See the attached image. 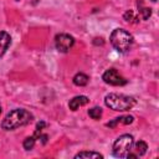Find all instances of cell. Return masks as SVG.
Returning <instances> with one entry per match:
<instances>
[{"label":"cell","instance_id":"obj_14","mask_svg":"<svg viewBox=\"0 0 159 159\" xmlns=\"http://www.w3.org/2000/svg\"><path fill=\"white\" fill-rule=\"evenodd\" d=\"M35 143H36V137H35V135L27 137V138H25V140H24V143H22V147H24L25 150H31V149L34 148Z\"/></svg>","mask_w":159,"mask_h":159},{"label":"cell","instance_id":"obj_6","mask_svg":"<svg viewBox=\"0 0 159 159\" xmlns=\"http://www.w3.org/2000/svg\"><path fill=\"white\" fill-rule=\"evenodd\" d=\"M102 80L107 83V84H112V86H123L127 83V80L119 75V72L116 68H109L107 70L103 75H102Z\"/></svg>","mask_w":159,"mask_h":159},{"label":"cell","instance_id":"obj_2","mask_svg":"<svg viewBox=\"0 0 159 159\" xmlns=\"http://www.w3.org/2000/svg\"><path fill=\"white\" fill-rule=\"evenodd\" d=\"M104 104L113 111L117 112H124L129 111L134 107L135 99L130 96L125 94H118V93H109L104 97Z\"/></svg>","mask_w":159,"mask_h":159},{"label":"cell","instance_id":"obj_8","mask_svg":"<svg viewBox=\"0 0 159 159\" xmlns=\"http://www.w3.org/2000/svg\"><path fill=\"white\" fill-rule=\"evenodd\" d=\"M11 43V37L6 31H0V57L6 52Z\"/></svg>","mask_w":159,"mask_h":159},{"label":"cell","instance_id":"obj_9","mask_svg":"<svg viewBox=\"0 0 159 159\" xmlns=\"http://www.w3.org/2000/svg\"><path fill=\"white\" fill-rule=\"evenodd\" d=\"M133 120H134V117L133 116H122V117H117L113 120L108 122L106 125L109 127V128H114L119 123L120 124H130V123H133Z\"/></svg>","mask_w":159,"mask_h":159},{"label":"cell","instance_id":"obj_13","mask_svg":"<svg viewBox=\"0 0 159 159\" xmlns=\"http://www.w3.org/2000/svg\"><path fill=\"white\" fill-rule=\"evenodd\" d=\"M88 116H89L92 119L98 120V119L102 117V108H101V107H93V108L88 109Z\"/></svg>","mask_w":159,"mask_h":159},{"label":"cell","instance_id":"obj_18","mask_svg":"<svg viewBox=\"0 0 159 159\" xmlns=\"http://www.w3.org/2000/svg\"><path fill=\"white\" fill-rule=\"evenodd\" d=\"M152 1H154V2H155V1H157V0H152Z\"/></svg>","mask_w":159,"mask_h":159},{"label":"cell","instance_id":"obj_5","mask_svg":"<svg viewBox=\"0 0 159 159\" xmlns=\"http://www.w3.org/2000/svg\"><path fill=\"white\" fill-rule=\"evenodd\" d=\"M75 45V39L68 34H58L55 37V46L60 52H67Z\"/></svg>","mask_w":159,"mask_h":159},{"label":"cell","instance_id":"obj_7","mask_svg":"<svg viewBox=\"0 0 159 159\" xmlns=\"http://www.w3.org/2000/svg\"><path fill=\"white\" fill-rule=\"evenodd\" d=\"M88 102H89V99H88L86 96H76V97H73V98L70 101L68 107H70L71 111H77L80 107L86 106Z\"/></svg>","mask_w":159,"mask_h":159},{"label":"cell","instance_id":"obj_11","mask_svg":"<svg viewBox=\"0 0 159 159\" xmlns=\"http://www.w3.org/2000/svg\"><path fill=\"white\" fill-rule=\"evenodd\" d=\"M134 144V143H133ZM147 149H148V145L143 140H139L134 144V150H135V154L137 155H144L147 153Z\"/></svg>","mask_w":159,"mask_h":159},{"label":"cell","instance_id":"obj_4","mask_svg":"<svg viewBox=\"0 0 159 159\" xmlns=\"http://www.w3.org/2000/svg\"><path fill=\"white\" fill-rule=\"evenodd\" d=\"M133 137L130 134H123L116 139L113 143V155L118 158H125L128 153H130L133 148Z\"/></svg>","mask_w":159,"mask_h":159},{"label":"cell","instance_id":"obj_12","mask_svg":"<svg viewBox=\"0 0 159 159\" xmlns=\"http://www.w3.org/2000/svg\"><path fill=\"white\" fill-rule=\"evenodd\" d=\"M75 158L76 159L78 158H103V155L96 152H80L78 154L75 155Z\"/></svg>","mask_w":159,"mask_h":159},{"label":"cell","instance_id":"obj_16","mask_svg":"<svg viewBox=\"0 0 159 159\" xmlns=\"http://www.w3.org/2000/svg\"><path fill=\"white\" fill-rule=\"evenodd\" d=\"M138 11H139V14H140V16H142L143 20H148L149 16L152 15V10H150L149 7H144V6H142Z\"/></svg>","mask_w":159,"mask_h":159},{"label":"cell","instance_id":"obj_3","mask_svg":"<svg viewBox=\"0 0 159 159\" xmlns=\"http://www.w3.org/2000/svg\"><path fill=\"white\" fill-rule=\"evenodd\" d=\"M112 46L120 53H125L130 50L133 45V36L124 29H116L109 36Z\"/></svg>","mask_w":159,"mask_h":159},{"label":"cell","instance_id":"obj_10","mask_svg":"<svg viewBox=\"0 0 159 159\" xmlns=\"http://www.w3.org/2000/svg\"><path fill=\"white\" fill-rule=\"evenodd\" d=\"M88 80H89V77H88L87 75L82 73V72H80V73H76V75L73 76V78H72L73 83H75L76 86H80V87H82V86H86V84L88 83Z\"/></svg>","mask_w":159,"mask_h":159},{"label":"cell","instance_id":"obj_17","mask_svg":"<svg viewBox=\"0 0 159 159\" xmlns=\"http://www.w3.org/2000/svg\"><path fill=\"white\" fill-rule=\"evenodd\" d=\"M0 113H1V107H0Z\"/></svg>","mask_w":159,"mask_h":159},{"label":"cell","instance_id":"obj_1","mask_svg":"<svg viewBox=\"0 0 159 159\" xmlns=\"http://www.w3.org/2000/svg\"><path fill=\"white\" fill-rule=\"evenodd\" d=\"M32 119L34 116L29 111L24 108H16L5 116V118L1 122V128L5 130H14L16 128L29 124Z\"/></svg>","mask_w":159,"mask_h":159},{"label":"cell","instance_id":"obj_15","mask_svg":"<svg viewBox=\"0 0 159 159\" xmlns=\"http://www.w3.org/2000/svg\"><path fill=\"white\" fill-rule=\"evenodd\" d=\"M123 19L128 22H138V17L134 15V11L133 10H127L123 15Z\"/></svg>","mask_w":159,"mask_h":159}]
</instances>
